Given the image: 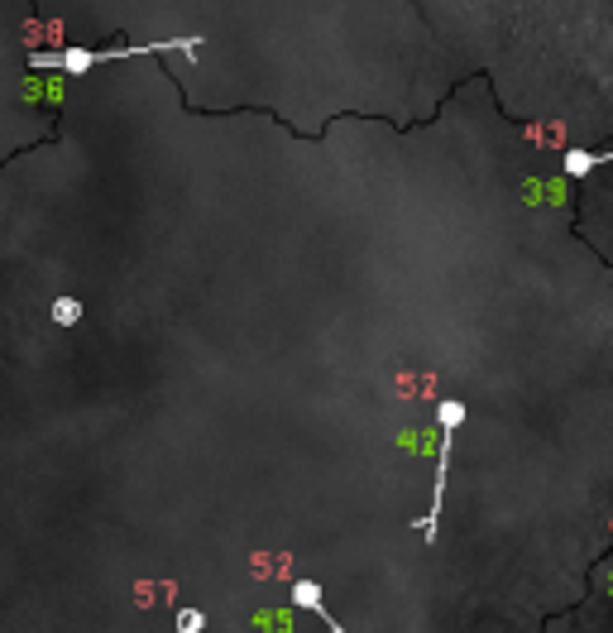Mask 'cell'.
<instances>
[{
  "label": "cell",
  "instance_id": "277c9868",
  "mask_svg": "<svg viewBox=\"0 0 613 633\" xmlns=\"http://www.w3.org/2000/svg\"><path fill=\"white\" fill-rule=\"evenodd\" d=\"M53 322H58V327L82 322V303H77V297H58V303H53Z\"/></svg>",
  "mask_w": 613,
  "mask_h": 633
},
{
  "label": "cell",
  "instance_id": "5b68a950",
  "mask_svg": "<svg viewBox=\"0 0 613 633\" xmlns=\"http://www.w3.org/2000/svg\"><path fill=\"white\" fill-rule=\"evenodd\" d=\"M178 633H201V628H207V614H201V609H178Z\"/></svg>",
  "mask_w": 613,
  "mask_h": 633
},
{
  "label": "cell",
  "instance_id": "7a4b0ae2",
  "mask_svg": "<svg viewBox=\"0 0 613 633\" xmlns=\"http://www.w3.org/2000/svg\"><path fill=\"white\" fill-rule=\"evenodd\" d=\"M292 605H297V609H307V614H317V619H322L331 633H345V624L331 619L326 595H322V586H317V581H292Z\"/></svg>",
  "mask_w": 613,
  "mask_h": 633
},
{
  "label": "cell",
  "instance_id": "3957f363",
  "mask_svg": "<svg viewBox=\"0 0 613 633\" xmlns=\"http://www.w3.org/2000/svg\"><path fill=\"white\" fill-rule=\"evenodd\" d=\"M599 163H613V149H608V154H585V149H570V154L561 159V169L570 178H585L589 169H599Z\"/></svg>",
  "mask_w": 613,
  "mask_h": 633
},
{
  "label": "cell",
  "instance_id": "6da1fadb",
  "mask_svg": "<svg viewBox=\"0 0 613 633\" xmlns=\"http://www.w3.org/2000/svg\"><path fill=\"white\" fill-rule=\"evenodd\" d=\"M436 418H441L436 485H432V509H426V518H417V528H422V543H426V547L436 543V518H441V504H445V480H451V451H455V432H460V422H465V408H460L455 399H445V403H436Z\"/></svg>",
  "mask_w": 613,
  "mask_h": 633
}]
</instances>
